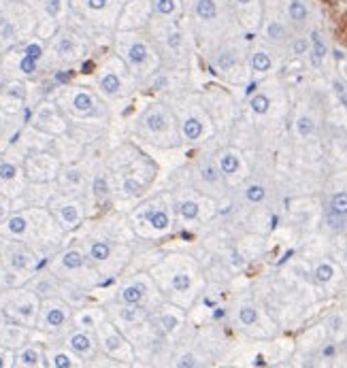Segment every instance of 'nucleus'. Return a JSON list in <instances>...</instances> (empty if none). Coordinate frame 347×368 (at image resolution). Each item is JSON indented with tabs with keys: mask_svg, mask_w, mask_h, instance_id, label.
<instances>
[{
	"mask_svg": "<svg viewBox=\"0 0 347 368\" xmlns=\"http://www.w3.org/2000/svg\"><path fill=\"white\" fill-rule=\"evenodd\" d=\"M53 185H55V192L79 196L84 185H86V171L79 164H75V162L62 164L58 177L53 179Z\"/></svg>",
	"mask_w": 347,
	"mask_h": 368,
	"instance_id": "nucleus-9",
	"label": "nucleus"
},
{
	"mask_svg": "<svg viewBox=\"0 0 347 368\" xmlns=\"http://www.w3.org/2000/svg\"><path fill=\"white\" fill-rule=\"evenodd\" d=\"M288 13L294 22H305L307 20V7L301 3V0H292L290 7H288Z\"/></svg>",
	"mask_w": 347,
	"mask_h": 368,
	"instance_id": "nucleus-29",
	"label": "nucleus"
},
{
	"mask_svg": "<svg viewBox=\"0 0 347 368\" xmlns=\"http://www.w3.org/2000/svg\"><path fill=\"white\" fill-rule=\"evenodd\" d=\"M28 98H30V90H28V84L24 79H15V77H9L0 84V111L7 113V115H24L30 105H28Z\"/></svg>",
	"mask_w": 347,
	"mask_h": 368,
	"instance_id": "nucleus-7",
	"label": "nucleus"
},
{
	"mask_svg": "<svg viewBox=\"0 0 347 368\" xmlns=\"http://www.w3.org/2000/svg\"><path fill=\"white\" fill-rule=\"evenodd\" d=\"M334 351H336V349H334L332 345H328V347L324 349V355H328V357H330V355H334Z\"/></svg>",
	"mask_w": 347,
	"mask_h": 368,
	"instance_id": "nucleus-53",
	"label": "nucleus"
},
{
	"mask_svg": "<svg viewBox=\"0 0 347 368\" xmlns=\"http://www.w3.org/2000/svg\"><path fill=\"white\" fill-rule=\"evenodd\" d=\"M119 298H122V303L124 305H141V301H143V289L138 287V285H126L122 291H119Z\"/></svg>",
	"mask_w": 347,
	"mask_h": 368,
	"instance_id": "nucleus-18",
	"label": "nucleus"
},
{
	"mask_svg": "<svg viewBox=\"0 0 347 368\" xmlns=\"http://www.w3.org/2000/svg\"><path fill=\"white\" fill-rule=\"evenodd\" d=\"M22 166H24V175L28 181H53L62 169V162L58 160V156L51 150H32L26 152L22 158Z\"/></svg>",
	"mask_w": 347,
	"mask_h": 368,
	"instance_id": "nucleus-6",
	"label": "nucleus"
},
{
	"mask_svg": "<svg viewBox=\"0 0 347 368\" xmlns=\"http://www.w3.org/2000/svg\"><path fill=\"white\" fill-rule=\"evenodd\" d=\"M24 119H26V124H30L32 128H37L39 132L49 134V136H58V134L68 132V121H66V117L55 100L39 103L34 109L26 111Z\"/></svg>",
	"mask_w": 347,
	"mask_h": 368,
	"instance_id": "nucleus-5",
	"label": "nucleus"
},
{
	"mask_svg": "<svg viewBox=\"0 0 347 368\" xmlns=\"http://www.w3.org/2000/svg\"><path fill=\"white\" fill-rule=\"evenodd\" d=\"M145 126L152 130V132H162L166 128V115L160 113V111H152L148 117H145Z\"/></svg>",
	"mask_w": 347,
	"mask_h": 368,
	"instance_id": "nucleus-23",
	"label": "nucleus"
},
{
	"mask_svg": "<svg viewBox=\"0 0 347 368\" xmlns=\"http://www.w3.org/2000/svg\"><path fill=\"white\" fill-rule=\"evenodd\" d=\"M343 347H345V349H347V339H345V345H343Z\"/></svg>",
	"mask_w": 347,
	"mask_h": 368,
	"instance_id": "nucleus-56",
	"label": "nucleus"
},
{
	"mask_svg": "<svg viewBox=\"0 0 347 368\" xmlns=\"http://www.w3.org/2000/svg\"><path fill=\"white\" fill-rule=\"evenodd\" d=\"M148 224H150L152 228H156V230H166L171 222H169L166 211H162V209H152V211L148 213Z\"/></svg>",
	"mask_w": 347,
	"mask_h": 368,
	"instance_id": "nucleus-20",
	"label": "nucleus"
},
{
	"mask_svg": "<svg viewBox=\"0 0 347 368\" xmlns=\"http://www.w3.org/2000/svg\"><path fill=\"white\" fill-rule=\"evenodd\" d=\"M177 211H179V215L185 217V219H196V217H198V204H196L194 200H183V202H179Z\"/></svg>",
	"mask_w": 347,
	"mask_h": 368,
	"instance_id": "nucleus-30",
	"label": "nucleus"
},
{
	"mask_svg": "<svg viewBox=\"0 0 347 368\" xmlns=\"http://www.w3.org/2000/svg\"><path fill=\"white\" fill-rule=\"evenodd\" d=\"M200 134H202V124L196 117H190V119L183 121V136L188 140H196Z\"/></svg>",
	"mask_w": 347,
	"mask_h": 368,
	"instance_id": "nucleus-24",
	"label": "nucleus"
},
{
	"mask_svg": "<svg viewBox=\"0 0 347 368\" xmlns=\"http://www.w3.org/2000/svg\"><path fill=\"white\" fill-rule=\"evenodd\" d=\"M117 317H119L122 322H128V324L136 322V320H138V309H136V305L117 307Z\"/></svg>",
	"mask_w": 347,
	"mask_h": 368,
	"instance_id": "nucleus-31",
	"label": "nucleus"
},
{
	"mask_svg": "<svg viewBox=\"0 0 347 368\" xmlns=\"http://www.w3.org/2000/svg\"><path fill=\"white\" fill-rule=\"evenodd\" d=\"M103 322V313L96 309H79L73 311V326L84 330H96V326Z\"/></svg>",
	"mask_w": 347,
	"mask_h": 368,
	"instance_id": "nucleus-14",
	"label": "nucleus"
},
{
	"mask_svg": "<svg viewBox=\"0 0 347 368\" xmlns=\"http://www.w3.org/2000/svg\"><path fill=\"white\" fill-rule=\"evenodd\" d=\"M218 66H220L222 70H230V68L235 66V55H233L230 51L222 53V55L218 58Z\"/></svg>",
	"mask_w": 347,
	"mask_h": 368,
	"instance_id": "nucleus-45",
	"label": "nucleus"
},
{
	"mask_svg": "<svg viewBox=\"0 0 347 368\" xmlns=\"http://www.w3.org/2000/svg\"><path fill=\"white\" fill-rule=\"evenodd\" d=\"M307 49H309V45H307V41H305V39H299V41H294V53H296V55H303V53H307Z\"/></svg>",
	"mask_w": 347,
	"mask_h": 368,
	"instance_id": "nucleus-48",
	"label": "nucleus"
},
{
	"mask_svg": "<svg viewBox=\"0 0 347 368\" xmlns=\"http://www.w3.org/2000/svg\"><path fill=\"white\" fill-rule=\"evenodd\" d=\"M266 37L268 39H282L284 37V26L282 24H277V22H270L268 26H266Z\"/></svg>",
	"mask_w": 347,
	"mask_h": 368,
	"instance_id": "nucleus-43",
	"label": "nucleus"
},
{
	"mask_svg": "<svg viewBox=\"0 0 347 368\" xmlns=\"http://www.w3.org/2000/svg\"><path fill=\"white\" fill-rule=\"evenodd\" d=\"M43 15L49 22H55L62 15V0H41Z\"/></svg>",
	"mask_w": 347,
	"mask_h": 368,
	"instance_id": "nucleus-21",
	"label": "nucleus"
},
{
	"mask_svg": "<svg viewBox=\"0 0 347 368\" xmlns=\"http://www.w3.org/2000/svg\"><path fill=\"white\" fill-rule=\"evenodd\" d=\"M160 322H162V328H164L166 332L177 330V328H179V324H181V320H179L175 313H171V311H164V313H162V317H160Z\"/></svg>",
	"mask_w": 347,
	"mask_h": 368,
	"instance_id": "nucleus-34",
	"label": "nucleus"
},
{
	"mask_svg": "<svg viewBox=\"0 0 347 368\" xmlns=\"http://www.w3.org/2000/svg\"><path fill=\"white\" fill-rule=\"evenodd\" d=\"M237 3H239V5H249L251 0H237Z\"/></svg>",
	"mask_w": 347,
	"mask_h": 368,
	"instance_id": "nucleus-54",
	"label": "nucleus"
},
{
	"mask_svg": "<svg viewBox=\"0 0 347 368\" xmlns=\"http://www.w3.org/2000/svg\"><path fill=\"white\" fill-rule=\"evenodd\" d=\"M220 171H222L224 175L237 173V171H239V158H237L235 154H224L222 160H220Z\"/></svg>",
	"mask_w": 347,
	"mask_h": 368,
	"instance_id": "nucleus-27",
	"label": "nucleus"
},
{
	"mask_svg": "<svg viewBox=\"0 0 347 368\" xmlns=\"http://www.w3.org/2000/svg\"><path fill=\"white\" fill-rule=\"evenodd\" d=\"M141 188H143V185L138 183L136 179H126V181H124V192H126V194H138V192H141Z\"/></svg>",
	"mask_w": 347,
	"mask_h": 368,
	"instance_id": "nucleus-46",
	"label": "nucleus"
},
{
	"mask_svg": "<svg viewBox=\"0 0 347 368\" xmlns=\"http://www.w3.org/2000/svg\"><path fill=\"white\" fill-rule=\"evenodd\" d=\"M96 341L98 345L109 353V355H119V351L124 349V339L122 334L107 322H100L96 326Z\"/></svg>",
	"mask_w": 347,
	"mask_h": 368,
	"instance_id": "nucleus-13",
	"label": "nucleus"
},
{
	"mask_svg": "<svg viewBox=\"0 0 347 368\" xmlns=\"http://www.w3.org/2000/svg\"><path fill=\"white\" fill-rule=\"evenodd\" d=\"M126 58H128V62H130L132 66H143V64L148 62V58H150V49H148L145 43L134 41V43L128 47Z\"/></svg>",
	"mask_w": 347,
	"mask_h": 368,
	"instance_id": "nucleus-16",
	"label": "nucleus"
},
{
	"mask_svg": "<svg viewBox=\"0 0 347 368\" xmlns=\"http://www.w3.org/2000/svg\"><path fill=\"white\" fill-rule=\"evenodd\" d=\"M332 90H334V94L339 96L341 105L347 109V84L341 81V79H334V81H332Z\"/></svg>",
	"mask_w": 347,
	"mask_h": 368,
	"instance_id": "nucleus-40",
	"label": "nucleus"
},
{
	"mask_svg": "<svg viewBox=\"0 0 347 368\" xmlns=\"http://www.w3.org/2000/svg\"><path fill=\"white\" fill-rule=\"evenodd\" d=\"M311 41H313V53H311V62H313V66H320V64H322V60H324V55H326V45H324V41H322V37H320L317 32H313V34H311Z\"/></svg>",
	"mask_w": 347,
	"mask_h": 368,
	"instance_id": "nucleus-22",
	"label": "nucleus"
},
{
	"mask_svg": "<svg viewBox=\"0 0 347 368\" xmlns=\"http://www.w3.org/2000/svg\"><path fill=\"white\" fill-rule=\"evenodd\" d=\"M343 256H345V260H347V249H345V254H343Z\"/></svg>",
	"mask_w": 347,
	"mask_h": 368,
	"instance_id": "nucleus-55",
	"label": "nucleus"
},
{
	"mask_svg": "<svg viewBox=\"0 0 347 368\" xmlns=\"http://www.w3.org/2000/svg\"><path fill=\"white\" fill-rule=\"evenodd\" d=\"M296 130H299L301 136H309V134L313 132V121H311V117H301V119L296 121Z\"/></svg>",
	"mask_w": 347,
	"mask_h": 368,
	"instance_id": "nucleus-42",
	"label": "nucleus"
},
{
	"mask_svg": "<svg viewBox=\"0 0 347 368\" xmlns=\"http://www.w3.org/2000/svg\"><path fill=\"white\" fill-rule=\"evenodd\" d=\"M39 307H41V298L26 285L0 289V315H5L11 322L34 328Z\"/></svg>",
	"mask_w": 347,
	"mask_h": 368,
	"instance_id": "nucleus-2",
	"label": "nucleus"
},
{
	"mask_svg": "<svg viewBox=\"0 0 347 368\" xmlns=\"http://www.w3.org/2000/svg\"><path fill=\"white\" fill-rule=\"evenodd\" d=\"M119 88H122V81L119 77L115 75V72H105V75H100L98 79V90L107 96H115L119 94Z\"/></svg>",
	"mask_w": 347,
	"mask_h": 368,
	"instance_id": "nucleus-17",
	"label": "nucleus"
},
{
	"mask_svg": "<svg viewBox=\"0 0 347 368\" xmlns=\"http://www.w3.org/2000/svg\"><path fill=\"white\" fill-rule=\"evenodd\" d=\"M109 181H107V177L105 175H94V179H92V194L96 196V198H105V196H109Z\"/></svg>",
	"mask_w": 347,
	"mask_h": 368,
	"instance_id": "nucleus-25",
	"label": "nucleus"
},
{
	"mask_svg": "<svg viewBox=\"0 0 347 368\" xmlns=\"http://www.w3.org/2000/svg\"><path fill=\"white\" fill-rule=\"evenodd\" d=\"M13 362H15L13 349H9V347H0V368H11Z\"/></svg>",
	"mask_w": 347,
	"mask_h": 368,
	"instance_id": "nucleus-41",
	"label": "nucleus"
},
{
	"mask_svg": "<svg viewBox=\"0 0 347 368\" xmlns=\"http://www.w3.org/2000/svg\"><path fill=\"white\" fill-rule=\"evenodd\" d=\"M13 355H15L13 366H18V368H41V366H47V364H45V347H43V341L32 339V336H30V341H26L22 347L13 349Z\"/></svg>",
	"mask_w": 347,
	"mask_h": 368,
	"instance_id": "nucleus-10",
	"label": "nucleus"
},
{
	"mask_svg": "<svg viewBox=\"0 0 347 368\" xmlns=\"http://www.w3.org/2000/svg\"><path fill=\"white\" fill-rule=\"evenodd\" d=\"M239 320H241V324H243V326H251V324H256L258 313H256V309H254V307H243V309L239 311Z\"/></svg>",
	"mask_w": 347,
	"mask_h": 368,
	"instance_id": "nucleus-39",
	"label": "nucleus"
},
{
	"mask_svg": "<svg viewBox=\"0 0 347 368\" xmlns=\"http://www.w3.org/2000/svg\"><path fill=\"white\" fill-rule=\"evenodd\" d=\"M270 58H268V53H264V51H256L254 53V58H251V66H254V70H258V72H266V70H270Z\"/></svg>",
	"mask_w": 347,
	"mask_h": 368,
	"instance_id": "nucleus-28",
	"label": "nucleus"
},
{
	"mask_svg": "<svg viewBox=\"0 0 347 368\" xmlns=\"http://www.w3.org/2000/svg\"><path fill=\"white\" fill-rule=\"evenodd\" d=\"M62 343L71 349L77 357H81L84 364H86V360H94L96 349H98V341L90 334V330H84V328H77V326L75 328L71 326L64 332Z\"/></svg>",
	"mask_w": 347,
	"mask_h": 368,
	"instance_id": "nucleus-8",
	"label": "nucleus"
},
{
	"mask_svg": "<svg viewBox=\"0 0 347 368\" xmlns=\"http://www.w3.org/2000/svg\"><path fill=\"white\" fill-rule=\"evenodd\" d=\"M111 251H113V247L107 241H98V239L90 241L86 247L88 262H94V264H105L111 258Z\"/></svg>",
	"mask_w": 347,
	"mask_h": 368,
	"instance_id": "nucleus-15",
	"label": "nucleus"
},
{
	"mask_svg": "<svg viewBox=\"0 0 347 368\" xmlns=\"http://www.w3.org/2000/svg\"><path fill=\"white\" fill-rule=\"evenodd\" d=\"M330 209H332V213L334 215H347V192H339V194H334L332 196V200H330Z\"/></svg>",
	"mask_w": 347,
	"mask_h": 368,
	"instance_id": "nucleus-26",
	"label": "nucleus"
},
{
	"mask_svg": "<svg viewBox=\"0 0 347 368\" xmlns=\"http://www.w3.org/2000/svg\"><path fill=\"white\" fill-rule=\"evenodd\" d=\"M196 15L200 20H214L218 15V7H216V0H196Z\"/></svg>",
	"mask_w": 347,
	"mask_h": 368,
	"instance_id": "nucleus-19",
	"label": "nucleus"
},
{
	"mask_svg": "<svg viewBox=\"0 0 347 368\" xmlns=\"http://www.w3.org/2000/svg\"><path fill=\"white\" fill-rule=\"evenodd\" d=\"M47 258H43L34 247L24 241L0 237V264L5 272V287L24 285L34 272L47 266Z\"/></svg>",
	"mask_w": 347,
	"mask_h": 368,
	"instance_id": "nucleus-1",
	"label": "nucleus"
},
{
	"mask_svg": "<svg viewBox=\"0 0 347 368\" xmlns=\"http://www.w3.org/2000/svg\"><path fill=\"white\" fill-rule=\"evenodd\" d=\"M169 45H171L173 49H177V47L181 45V34H179V32H173V34H169Z\"/></svg>",
	"mask_w": 347,
	"mask_h": 368,
	"instance_id": "nucleus-50",
	"label": "nucleus"
},
{
	"mask_svg": "<svg viewBox=\"0 0 347 368\" xmlns=\"http://www.w3.org/2000/svg\"><path fill=\"white\" fill-rule=\"evenodd\" d=\"M245 196H247L249 202H262L264 196H266V190L262 185H249L247 192H245Z\"/></svg>",
	"mask_w": 347,
	"mask_h": 368,
	"instance_id": "nucleus-38",
	"label": "nucleus"
},
{
	"mask_svg": "<svg viewBox=\"0 0 347 368\" xmlns=\"http://www.w3.org/2000/svg\"><path fill=\"white\" fill-rule=\"evenodd\" d=\"M0 289H5V272H3V264H0Z\"/></svg>",
	"mask_w": 347,
	"mask_h": 368,
	"instance_id": "nucleus-52",
	"label": "nucleus"
},
{
	"mask_svg": "<svg viewBox=\"0 0 347 368\" xmlns=\"http://www.w3.org/2000/svg\"><path fill=\"white\" fill-rule=\"evenodd\" d=\"M156 11L160 15H173L177 11V0H156Z\"/></svg>",
	"mask_w": 347,
	"mask_h": 368,
	"instance_id": "nucleus-36",
	"label": "nucleus"
},
{
	"mask_svg": "<svg viewBox=\"0 0 347 368\" xmlns=\"http://www.w3.org/2000/svg\"><path fill=\"white\" fill-rule=\"evenodd\" d=\"M73 311L75 309L62 298H43L34 322V330L47 339H60L73 326Z\"/></svg>",
	"mask_w": 347,
	"mask_h": 368,
	"instance_id": "nucleus-3",
	"label": "nucleus"
},
{
	"mask_svg": "<svg viewBox=\"0 0 347 368\" xmlns=\"http://www.w3.org/2000/svg\"><path fill=\"white\" fill-rule=\"evenodd\" d=\"M202 177H204V181L214 183V181H218L220 173H218V169H216V166H207V169L202 171Z\"/></svg>",
	"mask_w": 347,
	"mask_h": 368,
	"instance_id": "nucleus-47",
	"label": "nucleus"
},
{
	"mask_svg": "<svg viewBox=\"0 0 347 368\" xmlns=\"http://www.w3.org/2000/svg\"><path fill=\"white\" fill-rule=\"evenodd\" d=\"M30 334H32V328L22 326L18 322L7 320L5 315H0V347L18 349L26 341H30Z\"/></svg>",
	"mask_w": 347,
	"mask_h": 368,
	"instance_id": "nucleus-12",
	"label": "nucleus"
},
{
	"mask_svg": "<svg viewBox=\"0 0 347 368\" xmlns=\"http://www.w3.org/2000/svg\"><path fill=\"white\" fill-rule=\"evenodd\" d=\"M13 211V204H11V198L7 194L0 192V224L5 222V219L9 217V213Z\"/></svg>",
	"mask_w": 347,
	"mask_h": 368,
	"instance_id": "nucleus-37",
	"label": "nucleus"
},
{
	"mask_svg": "<svg viewBox=\"0 0 347 368\" xmlns=\"http://www.w3.org/2000/svg\"><path fill=\"white\" fill-rule=\"evenodd\" d=\"M315 281H320V283H328L330 279H332V275H334V268L328 264V262H324V264H320L317 268H315Z\"/></svg>",
	"mask_w": 347,
	"mask_h": 368,
	"instance_id": "nucleus-33",
	"label": "nucleus"
},
{
	"mask_svg": "<svg viewBox=\"0 0 347 368\" xmlns=\"http://www.w3.org/2000/svg\"><path fill=\"white\" fill-rule=\"evenodd\" d=\"M51 53L55 60L60 62H73L79 58L81 53V45L77 41V37L68 30H60L53 34V41H51Z\"/></svg>",
	"mask_w": 347,
	"mask_h": 368,
	"instance_id": "nucleus-11",
	"label": "nucleus"
},
{
	"mask_svg": "<svg viewBox=\"0 0 347 368\" xmlns=\"http://www.w3.org/2000/svg\"><path fill=\"white\" fill-rule=\"evenodd\" d=\"M251 109H254V113H258V115H262V113H266L268 111V107H270V100L264 96V94H258V96H254L251 98Z\"/></svg>",
	"mask_w": 347,
	"mask_h": 368,
	"instance_id": "nucleus-35",
	"label": "nucleus"
},
{
	"mask_svg": "<svg viewBox=\"0 0 347 368\" xmlns=\"http://www.w3.org/2000/svg\"><path fill=\"white\" fill-rule=\"evenodd\" d=\"M339 328H341V317H332V320H330V330L336 332Z\"/></svg>",
	"mask_w": 347,
	"mask_h": 368,
	"instance_id": "nucleus-51",
	"label": "nucleus"
},
{
	"mask_svg": "<svg viewBox=\"0 0 347 368\" xmlns=\"http://www.w3.org/2000/svg\"><path fill=\"white\" fill-rule=\"evenodd\" d=\"M84 5H86V9H88V11L98 13V11H105V9H107L109 0H84Z\"/></svg>",
	"mask_w": 347,
	"mask_h": 368,
	"instance_id": "nucleus-44",
	"label": "nucleus"
},
{
	"mask_svg": "<svg viewBox=\"0 0 347 368\" xmlns=\"http://www.w3.org/2000/svg\"><path fill=\"white\" fill-rule=\"evenodd\" d=\"M196 364H198V362L194 360V355H181V357L177 360V366H183V368H185V366H196Z\"/></svg>",
	"mask_w": 347,
	"mask_h": 368,
	"instance_id": "nucleus-49",
	"label": "nucleus"
},
{
	"mask_svg": "<svg viewBox=\"0 0 347 368\" xmlns=\"http://www.w3.org/2000/svg\"><path fill=\"white\" fill-rule=\"evenodd\" d=\"M190 287H192V279H190L188 272H177L173 277V289L175 291H188Z\"/></svg>",
	"mask_w": 347,
	"mask_h": 368,
	"instance_id": "nucleus-32",
	"label": "nucleus"
},
{
	"mask_svg": "<svg viewBox=\"0 0 347 368\" xmlns=\"http://www.w3.org/2000/svg\"><path fill=\"white\" fill-rule=\"evenodd\" d=\"M51 217L55 219V224L64 230V232H73L84 224V202L79 196H71V194H62L55 192L47 204Z\"/></svg>",
	"mask_w": 347,
	"mask_h": 368,
	"instance_id": "nucleus-4",
	"label": "nucleus"
}]
</instances>
